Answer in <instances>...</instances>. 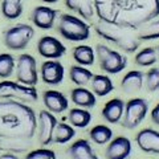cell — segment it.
Instances as JSON below:
<instances>
[{
    "mask_svg": "<svg viewBox=\"0 0 159 159\" xmlns=\"http://www.w3.org/2000/svg\"><path fill=\"white\" fill-rule=\"evenodd\" d=\"M99 21L139 29L159 16V0H94Z\"/></svg>",
    "mask_w": 159,
    "mask_h": 159,
    "instance_id": "cell-1",
    "label": "cell"
},
{
    "mask_svg": "<svg viewBox=\"0 0 159 159\" xmlns=\"http://www.w3.org/2000/svg\"><path fill=\"white\" fill-rule=\"evenodd\" d=\"M37 130V117L27 103L0 99V138L4 141H29Z\"/></svg>",
    "mask_w": 159,
    "mask_h": 159,
    "instance_id": "cell-2",
    "label": "cell"
},
{
    "mask_svg": "<svg viewBox=\"0 0 159 159\" xmlns=\"http://www.w3.org/2000/svg\"><path fill=\"white\" fill-rule=\"evenodd\" d=\"M94 29H96V33L101 39L111 43L113 45L118 47L121 51L126 53L137 52L139 45H141V41L137 36L135 29H129L102 21H98Z\"/></svg>",
    "mask_w": 159,
    "mask_h": 159,
    "instance_id": "cell-3",
    "label": "cell"
},
{
    "mask_svg": "<svg viewBox=\"0 0 159 159\" xmlns=\"http://www.w3.org/2000/svg\"><path fill=\"white\" fill-rule=\"evenodd\" d=\"M58 33L68 41L81 43L90 37V27L81 17L74 15L62 13L58 20Z\"/></svg>",
    "mask_w": 159,
    "mask_h": 159,
    "instance_id": "cell-4",
    "label": "cell"
},
{
    "mask_svg": "<svg viewBox=\"0 0 159 159\" xmlns=\"http://www.w3.org/2000/svg\"><path fill=\"white\" fill-rule=\"evenodd\" d=\"M0 99H11L23 103H32L39 99V93L34 86L23 85L17 81L4 80L0 82Z\"/></svg>",
    "mask_w": 159,
    "mask_h": 159,
    "instance_id": "cell-5",
    "label": "cell"
},
{
    "mask_svg": "<svg viewBox=\"0 0 159 159\" xmlns=\"http://www.w3.org/2000/svg\"><path fill=\"white\" fill-rule=\"evenodd\" d=\"M96 56L98 58L99 68L107 74H118L127 66V58L125 54L109 48L105 44L96 47Z\"/></svg>",
    "mask_w": 159,
    "mask_h": 159,
    "instance_id": "cell-6",
    "label": "cell"
},
{
    "mask_svg": "<svg viewBox=\"0 0 159 159\" xmlns=\"http://www.w3.org/2000/svg\"><path fill=\"white\" fill-rule=\"evenodd\" d=\"M34 36V29L29 24H16L4 32V45L11 51H23Z\"/></svg>",
    "mask_w": 159,
    "mask_h": 159,
    "instance_id": "cell-7",
    "label": "cell"
},
{
    "mask_svg": "<svg viewBox=\"0 0 159 159\" xmlns=\"http://www.w3.org/2000/svg\"><path fill=\"white\" fill-rule=\"evenodd\" d=\"M148 111V102L145 98H131L125 103V111L122 117V126L125 129H135L145 121Z\"/></svg>",
    "mask_w": 159,
    "mask_h": 159,
    "instance_id": "cell-8",
    "label": "cell"
},
{
    "mask_svg": "<svg viewBox=\"0 0 159 159\" xmlns=\"http://www.w3.org/2000/svg\"><path fill=\"white\" fill-rule=\"evenodd\" d=\"M17 82L27 86H36L39 82V72L36 58L28 53H21L16 60Z\"/></svg>",
    "mask_w": 159,
    "mask_h": 159,
    "instance_id": "cell-9",
    "label": "cell"
},
{
    "mask_svg": "<svg viewBox=\"0 0 159 159\" xmlns=\"http://www.w3.org/2000/svg\"><path fill=\"white\" fill-rule=\"evenodd\" d=\"M57 118L48 110H41L37 116V138L43 146H49L53 142V134L57 126Z\"/></svg>",
    "mask_w": 159,
    "mask_h": 159,
    "instance_id": "cell-10",
    "label": "cell"
},
{
    "mask_svg": "<svg viewBox=\"0 0 159 159\" xmlns=\"http://www.w3.org/2000/svg\"><path fill=\"white\" fill-rule=\"evenodd\" d=\"M37 52L47 60H57L66 53V47L53 36H43L37 41Z\"/></svg>",
    "mask_w": 159,
    "mask_h": 159,
    "instance_id": "cell-11",
    "label": "cell"
},
{
    "mask_svg": "<svg viewBox=\"0 0 159 159\" xmlns=\"http://www.w3.org/2000/svg\"><path fill=\"white\" fill-rule=\"evenodd\" d=\"M64 74H65L64 65L57 60H47L41 64V68H40V76H41L43 82L47 85H60L64 81Z\"/></svg>",
    "mask_w": 159,
    "mask_h": 159,
    "instance_id": "cell-12",
    "label": "cell"
},
{
    "mask_svg": "<svg viewBox=\"0 0 159 159\" xmlns=\"http://www.w3.org/2000/svg\"><path fill=\"white\" fill-rule=\"evenodd\" d=\"M135 142L143 152L159 155V131L155 129H142L135 135Z\"/></svg>",
    "mask_w": 159,
    "mask_h": 159,
    "instance_id": "cell-13",
    "label": "cell"
},
{
    "mask_svg": "<svg viewBox=\"0 0 159 159\" xmlns=\"http://www.w3.org/2000/svg\"><path fill=\"white\" fill-rule=\"evenodd\" d=\"M131 142L130 139L119 135L113 138L105 150L106 159H127L131 154Z\"/></svg>",
    "mask_w": 159,
    "mask_h": 159,
    "instance_id": "cell-14",
    "label": "cell"
},
{
    "mask_svg": "<svg viewBox=\"0 0 159 159\" xmlns=\"http://www.w3.org/2000/svg\"><path fill=\"white\" fill-rule=\"evenodd\" d=\"M57 9H53L47 6L34 7L31 13L32 23L40 29H52L57 17Z\"/></svg>",
    "mask_w": 159,
    "mask_h": 159,
    "instance_id": "cell-15",
    "label": "cell"
},
{
    "mask_svg": "<svg viewBox=\"0 0 159 159\" xmlns=\"http://www.w3.org/2000/svg\"><path fill=\"white\" fill-rule=\"evenodd\" d=\"M43 102L48 111L53 114H61L69 107V99L58 90H47L43 94Z\"/></svg>",
    "mask_w": 159,
    "mask_h": 159,
    "instance_id": "cell-16",
    "label": "cell"
},
{
    "mask_svg": "<svg viewBox=\"0 0 159 159\" xmlns=\"http://www.w3.org/2000/svg\"><path fill=\"white\" fill-rule=\"evenodd\" d=\"M125 111V102L121 98H111L102 107V118L109 123H118L122 121Z\"/></svg>",
    "mask_w": 159,
    "mask_h": 159,
    "instance_id": "cell-17",
    "label": "cell"
},
{
    "mask_svg": "<svg viewBox=\"0 0 159 159\" xmlns=\"http://www.w3.org/2000/svg\"><path fill=\"white\" fill-rule=\"evenodd\" d=\"M70 101L78 107L82 109H92L96 106L97 98L96 94L89 90L85 86H77L70 90Z\"/></svg>",
    "mask_w": 159,
    "mask_h": 159,
    "instance_id": "cell-18",
    "label": "cell"
},
{
    "mask_svg": "<svg viewBox=\"0 0 159 159\" xmlns=\"http://www.w3.org/2000/svg\"><path fill=\"white\" fill-rule=\"evenodd\" d=\"M69 155L72 159H99L86 139H77L72 143L69 147Z\"/></svg>",
    "mask_w": 159,
    "mask_h": 159,
    "instance_id": "cell-19",
    "label": "cell"
},
{
    "mask_svg": "<svg viewBox=\"0 0 159 159\" xmlns=\"http://www.w3.org/2000/svg\"><path fill=\"white\" fill-rule=\"evenodd\" d=\"M143 80H145V74L141 70H130L122 77L121 88L125 93H137L143 86Z\"/></svg>",
    "mask_w": 159,
    "mask_h": 159,
    "instance_id": "cell-20",
    "label": "cell"
},
{
    "mask_svg": "<svg viewBox=\"0 0 159 159\" xmlns=\"http://www.w3.org/2000/svg\"><path fill=\"white\" fill-rule=\"evenodd\" d=\"M68 9L78 13L84 20H92L96 9H94V0H65Z\"/></svg>",
    "mask_w": 159,
    "mask_h": 159,
    "instance_id": "cell-21",
    "label": "cell"
},
{
    "mask_svg": "<svg viewBox=\"0 0 159 159\" xmlns=\"http://www.w3.org/2000/svg\"><path fill=\"white\" fill-rule=\"evenodd\" d=\"M90 86L96 97H105L114 90V84L111 78L106 74H94L90 81Z\"/></svg>",
    "mask_w": 159,
    "mask_h": 159,
    "instance_id": "cell-22",
    "label": "cell"
},
{
    "mask_svg": "<svg viewBox=\"0 0 159 159\" xmlns=\"http://www.w3.org/2000/svg\"><path fill=\"white\" fill-rule=\"evenodd\" d=\"M72 56L77 65H81V66H90L96 61V52H94V49L89 45H84V44L73 48Z\"/></svg>",
    "mask_w": 159,
    "mask_h": 159,
    "instance_id": "cell-23",
    "label": "cell"
},
{
    "mask_svg": "<svg viewBox=\"0 0 159 159\" xmlns=\"http://www.w3.org/2000/svg\"><path fill=\"white\" fill-rule=\"evenodd\" d=\"M68 121L73 127L78 129H85L90 125L92 122V114L88 111V109L82 107H73L69 110L68 114Z\"/></svg>",
    "mask_w": 159,
    "mask_h": 159,
    "instance_id": "cell-24",
    "label": "cell"
},
{
    "mask_svg": "<svg viewBox=\"0 0 159 159\" xmlns=\"http://www.w3.org/2000/svg\"><path fill=\"white\" fill-rule=\"evenodd\" d=\"M93 76L94 74L92 73V70H89L86 66L72 65L69 68V78L77 86H85L90 84Z\"/></svg>",
    "mask_w": 159,
    "mask_h": 159,
    "instance_id": "cell-25",
    "label": "cell"
},
{
    "mask_svg": "<svg viewBox=\"0 0 159 159\" xmlns=\"http://www.w3.org/2000/svg\"><path fill=\"white\" fill-rule=\"evenodd\" d=\"M76 137V130L70 123H65V122H60L57 123L56 130L53 134V142L58 143V145H64L68 143L69 141Z\"/></svg>",
    "mask_w": 159,
    "mask_h": 159,
    "instance_id": "cell-26",
    "label": "cell"
},
{
    "mask_svg": "<svg viewBox=\"0 0 159 159\" xmlns=\"http://www.w3.org/2000/svg\"><path fill=\"white\" fill-rule=\"evenodd\" d=\"M137 36L139 41H151V40H158L159 39V19H154L151 21L146 23L145 25L139 28L137 32Z\"/></svg>",
    "mask_w": 159,
    "mask_h": 159,
    "instance_id": "cell-27",
    "label": "cell"
},
{
    "mask_svg": "<svg viewBox=\"0 0 159 159\" xmlns=\"http://www.w3.org/2000/svg\"><path fill=\"white\" fill-rule=\"evenodd\" d=\"M89 137L96 145H106L113 139V130L106 125H96L92 127Z\"/></svg>",
    "mask_w": 159,
    "mask_h": 159,
    "instance_id": "cell-28",
    "label": "cell"
},
{
    "mask_svg": "<svg viewBox=\"0 0 159 159\" xmlns=\"http://www.w3.org/2000/svg\"><path fill=\"white\" fill-rule=\"evenodd\" d=\"M158 60V53H157V49L155 48H151V47H147V48H143L141 49L134 57V61L138 66H142V68H147V66H151L157 62Z\"/></svg>",
    "mask_w": 159,
    "mask_h": 159,
    "instance_id": "cell-29",
    "label": "cell"
},
{
    "mask_svg": "<svg viewBox=\"0 0 159 159\" xmlns=\"http://www.w3.org/2000/svg\"><path fill=\"white\" fill-rule=\"evenodd\" d=\"M23 3L15 0H3L2 2V13L8 20H16L23 13Z\"/></svg>",
    "mask_w": 159,
    "mask_h": 159,
    "instance_id": "cell-30",
    "label": "cell"
},
{
    "mask_svg": "<svg viewBox=\"0 0 159 159\" xmlns=\"http://www.w3.org/2000/svg\"><path fill=\"white\" fill-rule=\"evenodd\" d=\"M16 68V61L11 53H0V78L7 80L12 76Z\"/></svg>",
    "mask_w": 159,
    "mask_h": 159,
    "instance_id": "cell-31",
    "label": "cell"
},
{
    "mask_svg": "<svg viewBox=\"0 0 159 159\" xmlns=\"http://www.w3.org/2000/svg\"><path fill=\"white\" fill-rule=\"evenodd\" d=\"M145 82L148 92L159 90V66H154L146 73Z\"/></svg>",
    "mask_w": 159,
    "mask_h": 159,
    "instance_id": "cell-32",
    "label": "cell"
},
{
    "mask_svg": "<svg viewBox=\"0 0 159 159\" xmlns=\"http://www.w3.org/2000/svg\"><path fill=\"white\" fill-rule=\"evenodd\" d=\"M25 159H56V152L51 148H36L27 154Z\"/></svg>",
    "mask_w": 159,
    "mask_h": 159,
    "instance_id": "cell-33",
    "label": "cell"
},
{
    "mask_svg": "<svg viewBox=\"0 0 159 159\" xmlns=\"http://www.w3.org/2000/svg\"><path fill=\"white\" fill-rule=\"evenodd\" d=\"M151 122L154 123V125L159 126V102L154 106V109L151 110Z\"/></svg>",
    "mask_w": 159,
    "mask_h": 159,
    "instance_id": "cell-34",
    "label": "cell"
},
{
    "mask_svg": "<svg viewBox=\"0 0 159 159\" xmlns=\"http://www.w3.org/2000/svg\"><path fill=\"white\" fill-rule=\"evenodd\" d=\"M0 159H19L16 155H15L13 152H4V154H2V155H0Z\"/></svg>",
    "mask_w": 159,
    "mask_h": 159,
    "instance_id": "cell-35",
    "label": "cell"
},
{
    "mask_svg": "<svg viewBox=\"0 0 159 159\" xmlns=\"http://www.w3.org/2000/svg\"><path fill=\"white\" fill-rule=\"evenodd\" d=\"M44 3H48V4H53V3H57L58 0H41Z\"/></svg>",
    "mask_w": 159,
    "mask_h": 159,
    "instance_id": "cell-36",
    "label": "cell"
},
{
    "mask_svg": "<svg viewBox=\"0 0 159 159\" xmlns=\"http://www.w3.org/2000/svg\"><path fill=\"white\" fill-rule=\"evenodd\" d=\"M0 151H4L3 150V139L2 138H0Z\"/></svg>",
    "mask_w": 159,
    "mask_h": 159,
    "instance_id": "cell-37",
    "label": "cell"
},
{
    "mask_svg": "<svg viewBox=\"0 0 159 159\" xmlns=\"http://www.w3.org/2000/svg\"><path fill=\"white\" fill-rule=\"evenodd\" d=\"M157 53H158V56H159V45H158V48H157Z\"/></svg>",
    "mask_w": 159,
    "mask_h": 159,
    "instance_id": "cell-38",
    "label": "cell"
},
{
    "mask_svg": "<svg viewBox=\"0 0 159 159\" xmlns=\"http://www.w3.org/2000/svg\"><path fill=\"white\" fill-rule=\"evenodd\" d=\"M15 2H20V3H23V0H15Z\"/></svg>",
    "mask_w": 159,
    "mask_h": 159,
    "instance_id": "cell-39",
    "label": "cell"
}]
</instances>
